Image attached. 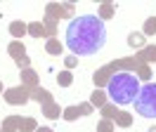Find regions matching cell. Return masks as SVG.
Listing matches in <instances>:
<instances>
[{
    "mask_svg": "<svg viewBox=\"0 0 156 132\" xmlns=\"http://www.w3.org/2000/svg\"><path fill=\"white\" fill-rule=\"evenodd\" d=\"M144 33H135V31H133V33H130V36H128V45L130 47H135V50H142V47H147V40H144Z\"/></svg>",
    "mask_w": 156,
    "mask_h": 132,
    "instance_id": "17",
    "label": "cell"
},
{
    "mask_svg": "<svg viewBox=\"0 0 156 132\" xmlns=\"http://www.w3.org/2000/svg\"><path fill=\"white\" fill-rule=\"evenodd\" d=\"M114 125H118V127H130V125H133V116L128 111H118L116 118H114Z\"/></svg>",
    "mask_w": 156,
    "mask_h": 132,
    "instance_id": "19",
    "label": "cell"
},
{
    "mask_svg": "<svg viewBox=\"0 0 156 132\" xmlns=\"http://www.w3.org/2000/svg\"><path fill=\"white\" fill-rule=\"evenodd\" d=\"M118 71H130V73H135L140 80H149L151 78V68H149V64H144V61H140L137 57H123V59H114V61H109V64H104L102 68H97L95 73H92V83H95V87H107L109 78L114 73H118Z\"/></svg>",
    "mask_w": 156,
    "mask_h": 132,
    "instance_id": "2",
    "label": "cell"
},
{
    "mask_svg": "<svg viewBox=\"0 0 156 132\" xmlns=\"http://www.w3.org/2000/svg\"><path fill=\"white\" fill-rule=\"evenodd\" d=\"M21 125H24L21 116H5L2 125H0V132H21Z\"/></svg>",
    "mask_w": 156,
    "mask_h": 132,
    "instance_id": "8",
    "label": "cell"
},
{
    "mask_svg": "<svg viewBox=\"0 0 156 132\" xmlns=\"http://www.w3.org/2000/svg\"><path fill=\"white\" fill-rule=\"evenodd\" d=\"M149 132H156V125H154V127H149Z\"/></svg>",
    "mask_w": 156,
    "mask_h": 132,
    "instance_id": "29",
    "label": "cell"
},
{
    "mask_svg": "<svg viewBox=\"0 0 156 132\" xmlns=\"http://www.w3.org/2000/svg\"><path fill=\"white\" fill-rule=\"evenodd\" d=\"M26 33H29V24H24V21H12L10 24V36H14L17 40H21Z\"/></svg>",
    "mask_w": 156,
    "mask_h": 132,
    "instance_id": "13",
    "label": "cell"
},
{
    "mask_svg": "<svg viewBox=\"0 0 156 132\" xmlns=\"http://www.w3.org/2000/svg\"><path fill=\"white\" fill-rule=\"evenodd\" d=\"M137 92H140V78L135 73H130V71H118L107 83V97L118 106L133 104Z\"/></svg>",
    "mask_w": 156,
    "mask_h": 132,
    "instance_id": "3",
    "label": "cell"
},
{
    "mask_svg": "<svg viewBox=\"0 0 156 132\" xmlns=\"http://www.w3.org/2000/svg\"><path fill=\"white\" fill-rule=\"evenodd\" d=\"M99 111H102V116H104L107 120H114V118H116V113H118V109H116V104H109V102H107L102 109H99Z\"/></svg>",
    "mask_w": 156,
    "mask_h": 132,
    "instance_id": "21",
    "label": "cell"
},
{
    "mask_svg": "<svg viewBox=\"0 0 156 132\" xmlns=\"http://www.w3.org/2000/svg\"><path fill=\"white\" fill-rule=\"evenodd\" d=\"M57 83L62 85V87H71V83H73V75H71V71H62V73L57 75Z\"/></svg>",
    "mask_w": 156,
    "mask_h": 132,
    "instance_id": "23",
    "label": "cell"
},
{
    "mask_svg": "<svg viewBox=\"0 0 156 132\" xmlns=\"http://www.w3.org/2000/svg\"><path fill=\"white\" fill-rule=\"evenodd\" d=\"M144 36H156V17H149L144 21V31H142Z\"/></svg>",
    "mask_w": 156,
    "mask_h": 132,
    "instance_id": "24",
    "label": "cell"
},
{
    "mask_svg": "<svg viewBox=\"0 0 156 132\" xmlns=\"http://www.w3.org/2000/svg\"><path fill=\"white\" fill-rule=\"evenodd\" d=\"M107 43V26L97 14H80L66 26V47L73 54H95Z\"/></svg>",
    "mask_w": 156,
    "mask_h": 132,
    "instance_id": "1",
    "label": "cell"
},
{
    "mask_svg": "<svg viewBox=\"0 0 156 132\" xmlns=\"http://www.w3.org/2000/svg\"><path fill=\"white\" fill-rule=\"evenodd\" d=\"M135 57L140 61H144V64H151V61L156 64V45H147V47H142V50H137Z\"/></svg>",
    "mask_w": 156,
    "mask_h": 132,
    "instance_id": "11",
    "label": "cell"
},
{
    "mask_svg": "<svg viewBox=\"0 0 156 132\" xmlns=\"http://www.w3.org/2000/svg\"><path fill=\"white\" fill-rule=\"evenodd\" d=\"M36 132H55L52 127H36Z\"/></svg>",
    "mask_w": 156,
    "mask_h": 132,
    "instance_id": "28",
    "label": "cell"
},
{
    "mask_svg": "<svg viewBox=\"0 0 156 132\" xmlns=\"http://www.w3.org/2000/svg\"><path fill=\"white\" fill-rule=\"evenodd\" d=\"M107 102H109L107 92H104V90H99V87H95V92L90 94V104H92V106H97V109H102Z\"/></svg>",
    "mask_w": 156,
    "mask_h": 132,
    "instance_id": "14",
    "label": "cell"
},
{
    "mask_svg": "<svg viewBox=\"0 0 156 132\" xmlns=\"http://www.w3.org/2000/svg\"><path fill=\"white\" fill-rule=\"evenodd\" d=\"M92 104L90 102H83V104H76V106H66L64 109V113H62V118L64 120H78L80 116H90L92 113Z\"/></svg>",
    "mask_w": 156,
    "mask_h": 132,
    "instance_id": "7",
    "label": "cell"
},
{
    "mask_svg": "<svg viewBox=\"0 0 156 132\" xmlns=\"http://www.w3.org/2000/svg\"><path fill=\"white\" fill-rule=\"evenodd\" d=\"M73 12H76V5H73V2H48V5H45V17L55 19V21L69 19Z\"/></svg>",
    "mask_w": 156,
    "mask_h": 132,
    "instance_id": "5",
    "label": "cell"
},
{
    "mask_svg": "<svg viewBox=\"0 0 156 132\" xmlns=\"http://www.w3.org/2000/svg\"><path fill=\"white\" fill-rule=\"evenodd\" d=\"M21 85H24L26 90H36V87H40V85H38V73H36L33 68H24V71H21Z\"/></svg>",
    "mask_w": 156,
    "mask_h": 132,
    "instance_id": "9",
    "label": "cell"
},
{
    "mask_svg": "<svg viewBox=\"0 0 156 132\" xmlns=\"http://www.w3.org/2000/svg\"><path fill=\"white\" fill-rule=\"evenodd\" d=\"M97 132H114V120L102 118V120L97 123Z\"/></svg>",
    "mask_w": 156,
    "mask_h": 132,
    "instance_id": "25",
    "label": "cell"
},
{
    "mask_svg": "<svg viewBox=\"0 0 156 132\" xmlns=\"http://www.w3.org/2000/svg\"><path fill=\"white\" fill-rule=\"evenodd\" d=\"M29 36H33V38H48L45 28H43V21H31V24H29Z\"/></svg>",
    "mask_w": 156,
    "mask_h": 132,
    "instance_id": "20",
    "label": "cell"
},
{
    "mask_svg": "<svg viewBox=\"0 0 156 132\" xmlns=\"http://www.w3.org/2000/svg\"><path fill=\"white\" fill-rule=\"evenodd\" d=\"M7 54L14 57V59L24 57V54H26V47H24V43H21V40H12L10 45H7Z\"/></svg>",
    "mask_w": 156,
    "mask_h": 132,
    "instance_id": "16",
    "label": "cell"
},
{
    "mask_svg": "<svg viewBox=\"0 0 156 132\" xmlns=\"http://www.w3.org/2000/svg\"><path fill=\"white\" fill-rule=\"evenodd\" d=\"M29 99H31V90H26L24 85H17V87L5 90V102L12 104V106H24Z\"/></svg>",
    "mask_w": 156,
    "mask_h": 132,
    "instance_id": "6",
    "label": "cell"
},
{
    "mask_svg": "<svg viewBox=\"0 0 156 132\" xmlns=\"http://www.w3.org/2000/svg\"><path fill=\"white\" fill-rule=\"evenodd\" d=\"M133 104H135L137 116H142V118H156V83L142 85Z\"/></svg>",
    "mask_w": 156,
    "mask_h": 132,
    "instance_id": "4",
    "label": "cell"
},
{
    "mask_svg": "<svg viewBox=\"0 0 156 132\" xmlns=\"http://www.w3.org/2000/svg\"><path fill=\"white\" fill-rule=\"evenodd\" d=\"M0 92H2V80H0Z\"/></svg>",
    "mask_w": 156,
    "mask_h": 132,
    "instance_id": "30",
    "label": "cell"
},
{
    "mask_svg": "<svg viewBox=\"0 0 156 132\" xmlns=\"http://www.w3.org/2000/svg\"><path fill=\"white\" fill-rule=\"evenodd\" d=\"M31 99H36L40 106H45V104L55 102V99H52V94H50L45 87H36V90H31Z\"/></svg>",
    "mask_w": 156,
    "mask_h": 132,
    "instance_id": "12",
    "label": "cell"
},
{
    "mask_svg": "<svg viewBox=\"0 0 156 132\" xmlns=\"http://www.w3.org/2000/svg\"><path fill=\"white\" fill-rule=\"evenodd\" d=\"M62 50H64V45L59 43L57 38H48L45 40V52L48 54H62Z\"/></svg>",
    "mask_w": 156,
    "mask_h": 132,
    "instance_id": "18",
    "label": "cell"
},
{
    "mask_svg": "<svg viewBox=\"0 0 156 132\" xmlns=\"http://www.w3.org/2000/svg\"><path fill=\"white\" fill-rule=\"evenodd\" d=\"M43 28H45L48 38H55V33H57V21L50 19V17H45V19H43Z\"/></svg>",
    "mask_w": 156,
    "mask_h": 132,
    "instance_id": "22",
    "label": "cell"
},
{
    "mask_svg": "<svg viewBox=\"0 0 156 132\" xmlns=\"http://www.w3.org/2000/svg\"><path fill=\"white\" fill-rule=\"evenodd\" d=\"M14 64L19 66V71H24V68H31V59L24 54V57H19V59H14Z\"/></svg>",
    "mask_w": 156,
    "mask_h": 132,
    "instance_id": "26",
    "label": "cell"
},
{
    "mask_svg": "<svg viewBox=\"0 0 156 132\" xmlns=\"http://www.w3.org/2000/svg\"><path fill=\"white\" fill-rule=\"evenodd\" d=\"M62 113H64V111L59 109V104H57V102H50V104H45V106H43V116H45V118H50V120L59 118Z\"/></svg>",
    "mask_w": 156,
    "mask_h": 132,
    "instance_id": "15",
    "label": "cell"
},
{
    "mask_svg": "<svg viewBox=\"0 0 156 132\" xmlns=\"http://www.w3.org/2000/svg\"><path fill=\"white\" fill-rule=\"evenodd\" d=\"M78 64V59H76V54H69L66 59H64V66H66V68H73V66Z\"/></svg>",
    "mask_w": 156,
    "mask_h": 132,
    "instance_id": "27",
    "label": "cell"
},
{
    "mask_svg": "<svg viewBox=\"0 0 156 132\" xmlns=\"http://www.w3.org/2000/svg\"><path fill=\"white\" fill-rule=\"evenodd\" d=\"M116 14V2H111V0H104V2H99V9H97V17L102 21H107Z\"/></svg>",
    "mask_w": 156,
    "mask_h": 132,
    "instance_id": "10",
    "label": "cell"
}]
</instances>
